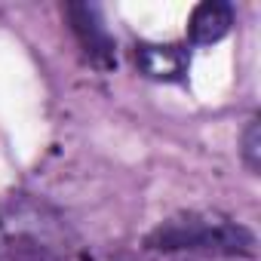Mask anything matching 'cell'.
Segmentation results:
<instances>
[{"label":"cell","instance_id":"6da1fadb","mask_svg":"<svg viewBox=\"0 0 261 261\" xmlns=\"http://www.w3.org/2000/svg\"><path fill=\"white\" fill-rule=\"evenodd\" d=\"M154 249H203V252H252L255 240L249 230L230 224V221H218V218H200V215H185V218H172L166 221L154 237H151Z\"/></svg>","mask_w":261,"mask_h":261},{"label":"cell","instance_id":"7a4b0ae2","mask_svg":"<svg viewBox=\"0 0 261 261\" xmlns=\"http://www.w3.org/2000/svg\"><path fill=\"white\" fill-rule=\"evenodd\" d=\"M68 19H71V28L83 46V53L89 56L92 65L98 68H111L117 65V46H114V37L108 34L105 22H101V13L89 4H68Z\"/></svg>","mask_w":261,"mask_h":261},{"label":"cell","instance_id":"3957f363","mask_svg":"<svg viewBox=\"0 0 261 261\" xmlns=\"http://www.w3.org/2000/svg\"><path fill=\"white\" fill-rule=\"evenodd\" d=\"M136 65L151 80L178 83V80H185V74L191 68V56H188V49H181L175 43H142L136 49Z\"/></svg>","mask_w":261,"mask_h":261},{"label":"cell","instance_id":"277c9868","mask_svg":"<svg viewBox=\"0 0 261 261\" xmlns=\"http://www.w3.org/2000/svg\"><path fill=\"white\" fill-rule=\"evenodd\" d=\"M233 25V10L224 0H206V4L194 7L191 19H188V40L197 46H209L218 43Z\"/></svg>","mask_w":261,"mask_h":261},{"label":"cell","instance_id":"5b68a950","mask_svg":"<svg viewBox=\"0 0 261 261\" xmlns=\"http://www.w3.org/2000/svg\"><path fill=\"white\" fill-rule=\"evenodd\" d=\"M246 148H243V157H246V163H249V169L252 172H258V166H261V142H258V120H252L249 123V129H246V142H243Z\"/></svg>","mask_w":261,"mask_h":261}]
</instances>
